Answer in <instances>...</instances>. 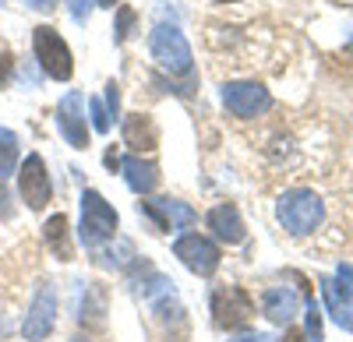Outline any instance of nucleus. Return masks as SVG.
<instances>
[{
	"label": "nucleus",
	"mask_w": 353,
	"mask_h": 342,
	"mask_svg": "<svg viewBox=\"0 0 353 342\" xmlns=\"http://www.w3.org/2000/svg\"><path fill=\"white\" fill-rule=\"evenodd\" d=\"M8 78H11V53L0 50V85H4Z\"/></svg>",
	"instance_id": "393cba45"
},
{
	"label": "nucleus",
	"mask_w": 353,
	"mask_h": 342,
	"mask_svg": "<svg viewBox=\"0 0 353 342\" xmlns=\"http://www.w3.org/2000/svg\"><path fill=\"white\" fill-rule=\"evenodd\" d=\"M254 318V300L248 297V290L241 286H219L212 293V321L223 332H237L248 328Z\"/></svg>",
	"instance_id": "39448f33"
},
{
	"label": "nucleus",
	"mask_w": 353,
	"mask_h": 342,
	"mask_svg": "<svg viewBox=\"0 0 353 342\" xmlns=\"http://www.w3.org/2000/svg\"><path fill=\"white\" fill-rule=\"evenodd\" d=\"M230 342H265L261 335H241V339H230Z\"/></svg>",
	"instance_id": "c756f323"
},
{
	"label": "nucleus",
	"mask_w": 353,
	"mask_h": 342,
	"mask_svg": "<svg viewBox=\"0 0 353 342\" xmlns=\"http://www.w3.org/2000/svg\"><path fill=\"white\" fill-rule=\"evenodd\" d=\"M219 4H233V0H219Z\"/></svg>",
	"instance_id": "2f4dec72"
},
{
	"label": "nucleus",
	"mask_w": 353,
	"mask_h": 342,
	"mask_svg": "<svg viewBox=\"0 0 353 342\" xmlns=\"http://www.w3.org/2000/svg\"><path fill=\"white\" fill-rule=\"evenodd\" d=\"M32 53H36L39 67H43L50 78H57V81H68V78L74 74L71 50H68V43H64L61 36H57V28H50V25L32 28Z\"/></svg>",
	"instance_id": "20e7f679"
},
{
	"label": "nucleus",
	"mask_w": 353,
	"mask_h": 342,
	"mask_svg": "<svg viewBox=\"0 0 353 342\" xmlns=\"http://www.w3.org/2000/svg\"><path fill=\"white\" fill-rule=\"evenodd\" d=\"M74 342H88V339H74Z\"/></svg>",
	"instance_id": "473e14b6"
},
{
	"label": "nucleus",
	"mask_w": 353,
	"mask_h": 342,
	"mask_svg": "<svg viewBox=\"0 0 353 342\" xmlns=\"http://www.w3.org/2000/svg\"><path fill=\"white\" fill-rule=\"evenodd\" d=\"M117 4V0H99V8H113Z\"/></svg>",
	"instance_id": "7c9ffc66"
},
{
	"label": "nucleus",
	"mask_w": 353,
	"mask_h": 342,
	"mask_svg": "<svg viewBox=\"0 0 353 342\" xmlns=\"http://www.w3.org/2000/svg\"><path fill=\"white\" fill-rule=\"evenodd\" d=\"M0 215H4V219H11V215H14V205H11V191H8L4 177H0Z\"/></svg>",
	"instance_id": "b1692460"
},
{
	"label": "nucleus",
	"mask_w": 353,
	"mask_h": 342,
	"mask_svg": "<svg viewBox=\"0 0 353 342\" xmlns=\"http://www.w3.org/2000/svg\"><path fill=\"white\" fill-rule=\"evenodd\" d=\"M276 215H279L283 230H286L290 237H307V233H314L318 226L325 222V202H321L314 191L297 187V191H286V194L279 197Z\"/></svg>",
	"instance_id": "f257e3e1"
},
{
	"label": "nucleus",
	"mask_w": 353,
	"mask_h": 342,
	"mask_svg": "<svg viewBox=\"0 0 353 342\" xmlns=\"http://www.w3.org/2000/svg\"><path fill=\"white\" fill-rule=\"evenodd\" d=\"M205 222H209V230H212L223 244H241V240L248 237L237 205H216L209 215H205Z\"/></svg>",
	"instance_id": "2eb2a0df"
},
{
	"label": "nucleus",
	"mask_w": 353,
	"mask_h": 342,
	"mask_svg": "<svg viewBox=\"0 0 353 342\" xmlns=\"http://www.w3.org/2000/svg\"><path fill=\"white\" fill-rule=\"evenodd\" d=\"M124 145H131L134 156L159 149V127H156V120L149 117V113H134V117L124 120Z\"/></svg>",
	"instance_id": "ddd939ff"
},
{
	"label": "nucleus",
	"mask_w": 353,
	"mask_h": 342,
	"mask_svg": "<svg viewBox=\"0 0 353 342\" xmlns=\"http://www.w3.org/2000/svg\"><path fill=\"white\" fill-rule=\"evenodd\" d=\"M173 254L184 261L188 272H194V275H201V279L216 275V268H219V247H216L209 237H201V233L181 237V240L173 244Z\"/></svg>",
	"instance_id": "6e6552de"
},
{
	"label": "nucleus",
	"mask_w": 353,
	"mask_h": 342,
	"mask_svg": "<svg viewBox=\"0 0 353 342\" xmlns=\"http://www.w3.org/2000/svg\"><path fill=\"white\" fill-rule=\"evenodd\" d=\"M138 212H145L156 230H188V226L198 219L191 205L176 202V197H156V202H138Z\"/></svg>",
	"instance_id": "9b49d317"
},
{
	"label": "nucleus",
	"mask_w": 353,
	"mask_h": 342,
	"mask_svg": "<svg viewBox=\"0 0 353 342\" xmlns=\"http://www.w3.org/2000/svg\"><path fill=\"white\" fill-rule=\"evenodd\" d=\"M261 310H265L269 321L286 325L301 310V297H297V290H290V286H272V290H265V297H261Z\"/></svg>",
	"instance_id": "4468645a"
},
{
	"label": "nucleus",
	"mask_w": 353,
	"mask_h": 342,
	"mask_svg": "<svg viewBox=\"0 0 353 342\" xmlns=\"http://www.w3.org/2000/svg\"><path fill=\"white\" fill-rule=\"evenodd\" d=\"M88 117H92V127H96L99 134L110 131V113H106V106H103L99 99H88Z\"/></svg>",
	"instance_id": "412c9836"
},
{
	"label": "nucleus",
	"mask_w": 353,
	"mask_h": 342,
	"mask_svg": "<svg viewBox=\"0 0 353 342\" xmlns=\"http://www.w3.org/2000/svg\"><path fill=\"white\" fill-rule=\"evenodd\" d=\"M18 169V134L0 127V177H8Z\"/></svg>",
	"instance_id": "a211bd4d"
},
{
	"label": "nucleus",
	"mask_w": 353,
	"mask_h": 342,
	"mask_svg": "<svg viewBox=\"0 0 353 342\" xmlns=\"http://www.w3.org/2000/svg\"><path fill=\"white\" fill-rule=\"evenodd\" d=\"M131 25H134V11L131 8H117V28H113V39L124 43L131 36Z\"/></svg>",
	"instance_id": "aec40b11"
},
{
	"label": "nucleus",
	"mask_w": 353,
	"mask_h": 342,
	"mask_svg": "<svg viewBox=\"0 0 353 342\" xmlns=\"http://www.w3.org/2000/svg\"><path fill=\"white\" fill-rule=\"evenodd\" d=\"M57 303H61V300H57V286H53V282H43V286L36 290L32 307H28V318L21 325L28 342H43L53 332V325H57Z\"/></svg>",
	"instance_id": "1a4fd4ad"
},
{
	"label": "nucleus",
	"mask_w": 353,
	"mask_h": 342,
	"mask_svg": "<svg viewBox=\"0 0 353 342\" xmlns=\"http://www.w3.org/2000/svg\"><path fill=\"white\" fill-rule=\"evenodd\" d=\"M28 4H32L36 11H50V8L57 4V0H28Z\"/></svg>",
	"instance_id": "bb28decb"
},
{
	"label": "nucleus",
	"mask_w": 353,
	"mask_h": 342,
	"mask_svg": "<svg viewBox=\"0 0 353 342\" xmlns=\"http://www.w3.org/2000/svg\"><path fill=\"white\" fill-rule=\"evenodd\" d=\"M353 290L343 286L339 279H321V297H325V307L332 321L343 328V332H353Z\"/></svg>",
	"instance_id": "f8f14e48"
},
{
	"label": "nucleus",
	"mask_w": 353,
	"mask_h": 342,
	"mask_svg": "<svg viewBox=\"0 0 353 342\" xmlns=\"http://www.w3.org/2000/svg\"><path fill=\"white\" fill-rule=\"evenodd\" d=\"M106 113H110V117L121 113V89H117V81L106 85Z\"/></svg>",
	"instance_id": "4be33fe9"
},
{
	"label": "nucleus",
	"mask_w": 353,
	"mask_h": 342,
	"mask_svg": "<svg viewBox=\"0 0 353 342\" xmlns=\"http://www.w3.org/2000/svg\"><path fill=\"white\" fill-rule=\"evenodd\" d=\"M304 335H307V342H325V335H321V314H318V303L311 293L304 300Z\"/></svg>",
	"instance_id": "6ab92c4d"
},
{
	"label": "nucleus",
	"mask_w": 353,
	"mask_h": 342,
	"mask_svg": "<svg viewBox=\"0 0 353 342\" xmlns=\"http://www.w3.org/2000/svg\"><path fill=\"white\" fill-rule=\"evenodd\" d=\"M149 50H152V61L170 71V74H191V46L184 39V32L176 25L159 21L149 36Z\"/></svg>",
	"instance_id": "7ed1b4c3"
},
{
	"label": "nucleus",
	"mask_w": 353,
	"mask_h": 342,
	"mask_svg": "<svg viewBox=\"0 0 353 342\" xmlns=\"http://www.w3.org/2000/svg\"><path fill=\"white\" fill-rule=\"evenodd\" d=\"M18 191L25 197V205L32 209V212H43L46 202L53 197V180L46 173V162L39 152H32L25 162H21V173H18Z\"/></svg>",
	"instance_id": "0eeeda50"
},
{
	"label": "nucleus",
	"mask_w": 353,
	"mask_h": 342,
	"mask_svg": "<svg viewBox=\"0 0 353 342\" xmlns=\"http://www.w3.org/2000/svg\"><path fill=\"white\" fill-rule=\"evenodd\" d=\"M223 103L233 117L251 120V117H261L272 106V96L261 81H230V85H223Z\"/></svg>",
	"instance_id": "423d86ee"
},
{
	"label": "nucleus",
	"mask_w": 353,
	"mask_h": 342,
	"mask_svg": "<svg viewBox=\"0 0 353 342\" xmlns=\"http://www.w3.org/2000/svg\"><path fill=\"white\" fill-rule=\"evenodd\" d=\"M43 237H46V247L57 254V261H71L74 258V247H71V237H68V215L64 212H57V215L46 219Z\"/></svg>",
	"instance_id": "f3484780"
},
{
	"label": "nucleus",
	"mask_w": 353,
	"mask_h": 342,
	"mask_svg": "<svg viewBox=\"0 0 353 342\" xmlns=\"http://www.w3.org/2000/svg\"><path fill=\"white\" fill-rule=\"evenodd\" d=\"M88 14H92V0H71V18H74L78 25H85Z\"/></svg>",
	"instance_id": "5701e85b"
},
{
	"label": "nucleus",
	"mask_w": 353,
	"mask_h": 342,
	"mask_svg": "<svg viewBox=\"0 0 353 342\" xmlns=\"http://www.w3.org/2000/svg\"><path fill=\"white\" fill-rule=\"evenodd\" d=\"M336 279L343 282V286H350V290H353V265H339V272H336Z\"/></svg>",
	"instance_id": "a878e982"
},
{
	"label": "nucleus",
	"mask_w": 353,
	"mask_h": 342,
	"mask_svg": "<svg viewBox=\"0 0 353 342\" xmlns=\"http://www.w3.org/2000/svg\"><path fill=\"white\" fill-rule=\"evenodd\" d=\"M117 226H121V219H117L113 205L106 202V197L92 187L81 191V222H78V240L85 247H103L106 240L117 237Z\"/></svg>",
	"instance_id": "f03ea898"
},
{
	"label": "nucleus",
	"mask_w": 353,
	"mask_h": 342,
	"mask_svg": "<svg viewBox=\"0 0 353 342\" xmlns=\"http://www.w3.org/2000/svg\"><path fill=\"white\" fill-rule=\"evenodd\" d=\"M124 169V180L134 194H152L159 187V166L152 159H141V156H124L121 162Z\"/></svg>",
	"instance_id": "dca6fc26"
},
{
	"label": "nucleus",
	"mask_w": 353,
	"mask_h": 342,
	"mask_svg": "<svg viewBox=\"0 0 353 342\" xmlns=\"http://www.w3.org/2000/svg\"><path fill=\"white\" fill-rule=\"evenodd\" d=\"M283 342H307V335H304V332H286Z\"/></svg>",
	"instance_id": "cd10ccee"
},
{
	"label": "nucleus",
	"mask_w": 353,
	"mask_h": 342,
	"mask_svg": "<svg viewBox=\"0 0 353 342\" xmlns=\"http://www.w3.org/2000/svg\"><path fill=\"white\" fill-rule=\"evenodd\" d=\"M106 166H110V169H113V166H121V159H117V152H113V149L106 152Z\"/></svg>",
	"instance_id": "c85d7f7f"
},
{
	"label": "nucleus",
	"mask_w": 353,
	"mask_h": 342,
	"mask_svg": "<svg viewBox=\"0 0 353 342\" xmlns=\"http://www.w3.org/2000/svg\"><path fill=\"white\" fill-rule=\"evenodd\" d=\"M57 131L64 134L71 149H88V127H85V96L68 92L57 106Z\"/></svg>",
	"instance_id": "9d476101"
}]
</instances>
